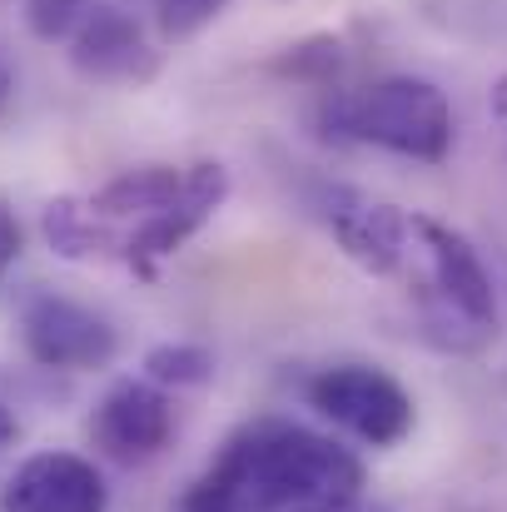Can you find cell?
Listing matches in <instances>:
<instances>
[{"label": "cell", "mask_w": 507, "mask_h": 512, "mask_svg": "<svg viewBox=\"0 0 507 512\" xmlns=\"http://www.w3.org/2000/svg\"><path fill=\"white\" fill-rule=\"evenodd\" d=\"M150 10H155V30H160V40L184 45V40L204 35V30L229 10V0H150Z\"/></svg>", "instance_id": "4fadbf2b"}, {"label": "cell", "mask_w": 507, "mask_h": 512, "mask_svg": "<svg viewBox=\"0 0 507 512\" xmlns=\"http://www.w3.org/2000/svg\"><path fill=\"white\" fill-rule=\"evenodd\" d=\"M324 219L334 229L338 249L373 279H403L413 254V214H403L388 199H373L363 189L334 184L324 189Z\"/></svg>", "instance_id": "52a82bcc"}, {"label": "cell", "mask_w": 507, "mask_h": 512, "mask_svg": "<svg viewBox=\"0 0 507 512\" xmlns=\"http://www.w3.org/2000/svg\"><path fill=\"white\" fill-rule=\"evenodd\" d=\"M309 408L363 448H398L413 433V393L373 363H334L309 378Z\"/></svg>", "instance_id": "5b68a950"}, {"label": "cell", "mask_w": 507, "mask_h": 512, "mask_svg": "<svg viewBox=\"0 0 507 512\" xmlns=\"http://www.w3.org/2000/svg\"><path fill=\"white\" fill-rule=\"evenodd\" d=\"M70 65L100 85H145L160 70V50L145 40L135 15L115 5H95L90 20L70 40Z\"/></svg>", "instance_id": "30bf717a"}, {"label": "cell", "mask_w": 507, "mask_h": 512, "mask_svg": "<svg viewBox=\"0 0 507 512\" xmlns=\"http://www.w3.org/2000/svg\"><path fill=\"white\" fill-rule=\"evenodd\" d=\"M368 473L353 448L289 418H254L224 438L184 488V512H338L363 498Z\"/></svg>", "instance_id": "7a4b0ae2"}, {"label": "cell", "mask_w": 507, "mask_h": 512, "mask_svg": "<svg viewBox=\"0 0 507 512\" xmlns=\"http://www.w3.org/2000/svg\"><path fill=\"white\" fill-rule=\"evenodd\" d=\"M15 259H20V219H15V209L0 199V274H5Z\"/></svg>", "instance_id": "9a60e30c"}, {"label": "cell", "mask_w": 507, "mask_h": 512, "mask_svg": "<svg viewBox=\"0 0 507 512\" xmlns=\"http://www.w3.org/2000/svg\"><path fill=\"white\" fill-rule=\"evenodd\" d=\"M15 433H20V428H15V418H10V408L0 403V453H5V448L15 443Z\"/></svg>", "instance_id": "e0dca14e"}, {"label": "cell", "mask_w": 507, "mask_h": 512, "mask_svg": "<svg viewBox=\"0 0 507 512\" xmlns=\"http://www.w3.org/2000/svg\"><path fill=\"white\" fill-rule=\"evenodd\" d=\"M338 70H343V45L334 35L299 40V45H289L274 60V75H289V80H304V85H324V90H334Z\"/></svg>", "instance_id": "7c38bea8"}, {"label": "cell", "mask_w": 507, "mask_h": 512, "mask_svg": "<svg viewBox=\"0 0 507 512\" xmlns=\"http://www.w3.org/2000/svg\"><path fill=\"white\" fill-rule=\"evenodd\" d=\"M10 95H15V70L0 60V115H5V105H10Z\"/></svg>", "instance_id": "2e32d148"}, {"label": "cell", "mask_w": 507, "mask_h": 512, "mask_svg": "<svg viewBox=\"0 0 507 512\" xmlns=\"http://www.w3.org/2000/svg\"><path fill=\"white\" fill-rule=\"evenodd\" d=\"M229 199L219 160L194 165H135L105 179L95 194L50 199L40 229L60 259H115L140 279H155Z\"/></svg>", "instance_id": "6da1fadb"}, {"label": "cell", "mask_w": 507, "mask_h": 512, "mask_svg": "<svg viewBox=\"0 0 507 512\" xmlns=\"http://www.w3.org/2000/svg\"><path fill=\"white\" fill-rule=\"evenodd\" d=\"M20 343L25 353L40 363V368H60V373H95V368H110L115 353H120V329L70 299V294H30L20 304Z\"/></svg>", "instance_id": "8992f818"}, {"label": "cell", "mask_w": 507, "mask_h": 512, "mask_svg": "<svg viewBox=\"0 0 507 512\" xmlns=\"http://www.w3.org/2000/svg\"><path fill=\"white\" fill-rule=\"evenodd\" d=\"M0 512H110V488L90 458L50 448L5 478Z\"/></svg>", "instance_id": "9c48e42d"}, {"label": "cell", "mask_w": 507, "mask_h": 512, "mask_svg": "<svg viewBox=\"0 0 507 512\" xmlns=\"http://www.w3.org/2000/svg\"><path fill=\"white\" fill-rule=\"evenodd\" d=\"M174 512H184V508H174Z\"/></svg>", "instance_id": "d6986e66"}, {"label": "cell", "mask_w": 507, "mask_h": 512, "mask_svg": "<svg viewBox=\"0 0 507 512\" xmlns=\"http://www.w3.org/2000/svg\"><path fill=\"white\" fill-rule=\"evenodd\" d=\"M90 438L110 463H155L174 438V398L150 378H120L90 418Z\"/></svg>", "instance_id": "ba28073f"}, {"label": "cell", "mask_w": 507, "mask_h": 512, "mask_svg": "<svg viewBox=\"0 0 507 512\" xmlns=\"http://www.w3.org/2000/svg\"><path fill=\"white\" fill-rule=\"evenodd\" d=\"M95 0H25V25L45 45H70L75 30L90 20Z\"/></svg>", "instance_id": "5bb4252c"}, {"label": "cell", "mask_w": 507, "mask_h": 512, "mask_svg": "<svg viewBox=\"0 0 507 512\" xmlns=\"http://www.w3.org/2000/svg\"><path fill=\"white\" fill-rule=\"evenodd\" d=\"M319 125L338 145H373L398 160L438 165L453 150V105L423 75H383L358 90H324Z\"/></svg>", "instance_id": "277c9868"}, {"label": "cell", "mask_w": 507, "mask_h": 512, "mask_svg": "<svg viewBox=\"0 0 507 512\" xmlns=\"http://www.w3.org/2000/svg\"><path fill=\"white\" fill-rule=\"evenodd\" d=\"M145 378L155 383V388H204L209 378H214V353L204 348V343H155L150 353H145Z\"/></svg>", "instance_id": "8fae6325"}, {"label": "cell", "mask_w": 507, "mask_h": 512, "mask_svg": "<svg viewBox=\"0 0 507 512\" xmlns=\"http://www.w3.org/2000/svg\"><path fill=\"white\" fill-rule=\"evenodd\" d=\"M338 512H393V508H388V503H378V498H368V493H363V498H353V503H348V508H338Z\"/></svg>", "instance_id": "ac0fdd59"}, {"label": "cell", "mask_w": 507, "mask_h": 512, "mask_svg": "<svg viewBox=\"0 0 507 512\" xmlns=\"http://www.w3.org/2000/svg\"><path fill=\"white\" fill-rule=\"evenodd\" d=\"M403 274H413L428 343L448 353H478L498 334V284L473 239L453 224L413 214V254Z\"/></svg>", "instance_id": "3957f363"}]
</instances>
